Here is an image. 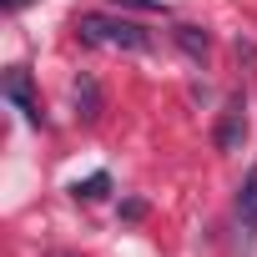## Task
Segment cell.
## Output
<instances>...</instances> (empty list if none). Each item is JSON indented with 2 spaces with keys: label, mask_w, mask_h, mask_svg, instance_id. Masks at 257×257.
I'll list each match as a JSON object with an SVG mask.
<instances>
[{
  "label": "cell",
  "mask_w": 257,
  "mask_h": 257,
  "mask_svg": "<svg viewBox=\"0 0 257 257\" xmlns=\"http://www.w3.org/2000/svg\"><path fill=\"white\" fill-rule=\"evenodd\" d=\"M76 31H81V41L86 46H101V51H121V56H142V51H152V36L142 31V26H132V21H116V16H81L76 21Z\"/></svg>",
  "instance_id": "6da1fadb"
},
{
  "label": "cell",
  "mask_w": 257,
  "mask_h": 257,
  "mask_svg": "<svg viewBox=\"0 0 257 257\" xmlns=\"http://www.w3.org/2000/svg\"><path fill=\"white\" fill-rule=\"evenodd\" d=\"M6 96H11V106H16L31 126H41V111H36V101H31V76H26V66H11V71H6Z\"/></svg>",
  "instance_id": "7a4b0ae2"
},
{
  "label": "cell",
  "mask_w": 257,
  "mask_h": 257,
  "mask_svg": "<svg viewBox=\"0 0 257 257\" xmlns=\"http://www.w3.org/2000/svg\"><path fill=\"white\" fill-rule=\"evenodd\" d=\"M242 111H247L242 101H227L222 126H217V147H222V152H237V147L247 142V116H242Z\"/></svg>",
  "instance_id": "3957f363"
},
{
  "label": "cell",
  "mask_w": 257,
  "mask_h": 257,
  "mask_svg": "<svg viewBox=\"0 0 257 257\" xmlns=\"http://www.w3.org/2000/svg\"><path fill=\"white\" fill-rule=\"evenodd\" d=\"M71 101H76V116H81V121H96V116H101V86H96L91 76H81V81L71 86Z\"/></svg>",
  "instance_id": "277c9868"
},
{
  "label": "cell",
  "mask_w": 257,
  "mask_h": 257,
  "mask_svg": "<svg viewBox=\"0 0 257 257\" xmlns=\"http://www.w3.org/2000/svg\"><path fill=\"white\" fill-rule=\"evenodd\" d=\"M237 217H242L247 232H257V167L247 172V182H242V192H237Z\"/></svg>",
  "instance_id": "5b68a950"
},
{
  "label": "cell",
  "mask_w": 257,
  "mask_h": 257,
  "mask_svg": "<svg viewBox=\"0 0 257 257\" xmlns=\"http://www.w3.org/2000/svg\"><path fill=\"white\" fill-rule=\"evenodd\" d=\"M177 46H182L187 56H197V61H202L212 41H207V31H202V26H177Z\"/></svg>",
  "instance_id": "8992f818"
},
{
  "label": "cell",
  "mask_w": 257,
  "mask_h": 257,
  "mask_svg": "<svg viewBox=\"0 0 257 257\" xmlns=\"http://www.w3.org/2000/svg\"><path fill=\"white\" fill-rule=\"evenodd\" d=\"M106 187H111V177H106V172H96V177H86V182H76V197H81V202H96V197H101Z\"/></svg>",
  "instance_id": "52a82bcc"
},
{
  "label": "cell",
  "mask_w": 257,
  "mask_h": 257,
  "mask_svg": "<svg viewBox=\"0 0 257 257\" xmlns=\"http://www.w3.org/2000/svg\"><path fill=\"white\" fill-rule=\"evenodd\" d=\"M116 11H137V16H167L162 0H111Z\"/></svg>",
  "instance_id": "ba28073f"
},
{
  "label": "cell",
  "mask_w": 257,
  "mask_h": 257,
  "mask_svg": "<svg viewBox=\"0 0 257 257\" xmlns=\"http://www.w3.org/2000/svg\"><path fill=\"white\" fill-rule=\"evenodd\" d=\"M0 6H6V11H21V6H31V0H0Z\"/></svg>",
  "instance_id": "9c48e42d"
},
{
  "label": "cell",
  "mask_w": 257,
  "mask_h": 257,
  "mask_svg": "<svg viewBox=\"0 0 257 257\" xmlns=\"http://www.w3.org/2000/svg\"><path fill=\"white\" fill-rule=\"evenodd\" d=\"M51 257H66V252H51Z\"/></svg>",
  "instance_id": "30bf717a"
}]
</instances>
